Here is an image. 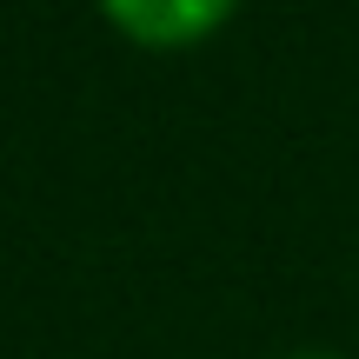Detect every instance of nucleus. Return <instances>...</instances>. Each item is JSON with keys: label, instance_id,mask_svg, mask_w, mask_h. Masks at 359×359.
<instances>
[{"label": "nucleus", "instance_id": "obj_1", "mask_svg": "<svg viewBox=\"0 0 359 359\" xmlns=\"http://www.w3.org/2000/svg\"><path fill=\"white\" fill-rule=\"evenodd\" d=\"M240 0H100V13L140 47H193L219 34Z\"/></svg>", "mask_w": 359, "mask_h": 359}, {"label": "nucleus", "instance_id": "obj_2", "mask_svg": "<svg viewBox=\"0 0 359 359\" xmlns=\"http://www.w3.org/2000/svg\"><path fill=\"white\" fill-rule=\"evenodd\" d=\"M286 359H339V353H286Z\"/></svg>", "mask_w": 359, "mask_h": 359}]
</instances>
